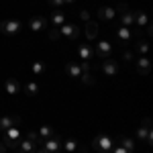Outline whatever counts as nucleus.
Segmentation results:
<instances>
[{
	"instance_id": "obj_1",
	"label": "nucleus",
	"mask_w": 153,
	"mask_h": 153,
	"mask_svg": "<svg viewBox=\"0 0 153 153\" xmlns=\"http://www.w3.org/2000/svg\"><path fill=\"white\" fill-rule=\"evenodd\" d=\"M41 145V139H39V135L37 133H29L27 135V139L23 141H19V153H35V149Z\"/></svg>"
},
{
	"instance_id": "obj_2",
	"label": "nucleus",
	"mask_w": 153,
	"mask_h": 153,
	"mask_svg": "<svg viewBox=\"0 0 153 153\" xmlns=\"http://www.w3.org/2000/svg\"><path fill=\"white\" fill-rule=\"evenodd\" d=\"M92 147H94L98 153H110V149L114 147V141H112V137H108V135H96L94 139H92Z\"/></svg>"
},
{
	"instance_id": "obj_3",
	"label": "nucleus",
	"mask_w": 153,
	"mask_h": 153,
	"mask_svg": "<svg viewBox=\"0 0 153 153\" xmlns=\"http://www.w3.org/2000/svg\"><path fill=\"white\" fill-rule=\"evenodd\" d=\"M21 29H23V23H21L19 19H6V21L0 23V33H2V35H8V37L19 35Z\"/></svg>"
},
{
	"instance_id": "obj_4",
	"label": "nucleus",
	"mask_w": 153,
	"mask_h": 153,
	"mask_svg": "<svg viewBox=\"0 0 153 153\" xmlns=\"http://www.w3.org/2000/svg\"><path fill=\"white\" fill-rule=\"evenodd\" d=\"M21 137H23V131H21V127H16V125H12L10 129L4 131V145L6 147H16L19 145V141H21Z\"/></svg>"
},
{
	"instance_id": "obj_5",
	"label": "nucleus",
	"mask_w": 153,
	"mask_h": 153,
	"mask_svg": "<svg viewBox=\"0 0 153 153\" xmlns=\"http://www.w3.org/2000/svg\"><path fill=\"white\" fill-rule=\"evenodd\" d=\"M118 10H120V23H123V27H133L135 25V10H131L127 4H118Z\"/></svg>"
},
{
	"instance_id": "obj_6",
	"label": "nucleus",
	"mask_w": 153,
	"mask_h": 153,
	"mask_svg": "<svg viewBox=\"0 0 153 153\" xmlns=\"http://www.w3.org/2000/svg\"><path fill=\"white\" fill-rule=\"evenodd\" d=\"M65 37V39H70V41H74L76 37L80 35V29L76 27V25H71V23H65V25H61L57 29V37Z\"/></svg>"
},
{
	"instance_id": "obj_7",
	"label": "nucleus",
	"mask_w": 153,
	"mask_h": 153,
	"mask_svg": "<svg viewBox=\"0 0 153 153\" xmlns=\"http://www.w3.org/2000/svg\"><path fill=\"white\" fill-rule=\"evenodd\" d=\"M29 29L33 31V33H39V31H45L47 29V19L43 16V14H35V16H31L29 19Z\"/></svg>"
},
{
	"instance_id": "obj_8",
	"label": "nucleus",
	"mask_w": 153,
	"mask_h": 153,
	"mask_svg": "<svg viewBox=\"0 0 153 153\" xmlns=\"http://www.w3.org/2000/svg\"><path fill=\"white\" fill-rule=\"evenodd\" d=\"M41 147L45 149V151L49 153H59L61 151V139L59 137H49V139H45V141H41Z\"/></svg>"
},
{
	"instance_id": "obj_9",
	"label": "nucleus",
	"mask_w": 153,
	"mask_h": 153,
	"mask_svg": "<svg viewBox=\"0 0 153 153\" xmlns=\"http://www.w3.org/2000/svg\"><path fill=\"white\" fill-rule=\"evenodd\" d=\"M102 71H104L108 78H114L118 74V61L117 59H110V57L102 59Z\"/></svg>"
},
{
	"instance_id": "obj_10",
	"label": "nucleus",
	"mask_w": 153,
	"mask_h": 153,
	"mask_svg": "<svg viewBox=\"0 0 153 153\" xmlns=\"http://www.w3.org/2000/svg\"><path fill=\"white\" fill-rule=\"evenodd\" d=\"M149 125H151V120L147 118V120H145V125H143L141 129L137 131V139H139L141 143H147V145L153 141V137H151V127H149Z\"/></svg>"
},
{
	"instance_id": "obj_11",
	"label": "nucleus",
	"mask_w": 153,
	"mask_h": 153,
	"mask_svg": "<svg viewBox=\"0 0 153 153\" xmlns=\"http://www.w3.org/2000/svg\"><path fill=\"white\" fill-rule=\"evenodd\" d=\"M94 47H96V55H98L100 59L110 57V53H112V45H110V41H98Z\"/></svg>"
},
{
	"instance_id": "obj_12",
	"label": "nucleus",
	"mask_w": 153,
	"mask_h": 153,
	"mask_svg": "<svg viewBox=\"0 0 153 153\" xmlns=\"http://www.w3.org/2000/svg\"><path fill=\"white\" fill-rule=\"evenodd\" d=\"M100 33V29H98V23L96 21H86V27H84V35L88 41H96V37Z\"/></svg>"
},
{
	"instance_id": "obj_13",
	"label": "nucleus",
	"mask_w": 153,
	"mask_h": 153,
	"mask_svg": "<svg viewBox=\"0 0 153 153\" xmlns=\"http://www.w3.org/2000/svg\"><path fill=\"white\" fill-rule=\"evenodd\" d=\"M76 53H78L80 61H90L94 51H92V45H88V43H78V47H76Z\"/></svg>"
},
{
	"instance_id": "obj_14",
	"label": "nucleus",
	"mask_w": 153,
	"mask_h": 153,
	"mask_svg": "<svg viewBox=\"0 0 153 153\" xmlns=\"http://www.w3.org/2000/svg\"><path fill=\"white\" fill-rule=\"evenodd\" d=\"M21 82L16 80V78H8L6 82H4V92L6 94H10V96H16V94H21Z\"/></svg>"
},
{
	"instance_id": "obj_15",
	"label": "nucleus",
	"mask_w": 153,
	"mask_h": 153,
	"mask_svg": "<svg viewBox=\"0 0 153 153\" xmlns=\"http://www.w3.org/2000/svg\"><path fill=\"white\" fill-rule=\"evenodd\" d=\"M117 39L120 43L129 45L131 41H133V29L131 27H120V29H117Z\"/></svg>"
},
{
	"instance_id": "obj_16",
	"label": "nucleus",
	"mask_w": 153,
	"mask_h": 153,
	"mask_svg": "<svg viewBox=\"0 0 153 153\" xmlns=\"http://www.w3.org/2000/svg\"><path fill=\"white\" fill-rule=\"evenodd\" d=\"M117 8H112V6H100L98 8V19L100 21H112V19H117Z\"/></svg>"
},
{
	"instance_id": "obj_17",
	"label": "nucleus",
	"mask_w": 153,
	"mask_h": 153,
	"mask_svg": "<svg viewBox=\"0 0 153 153\" xmlns=\"http://www.w3.org/2000/svg\"><path fill=\"white\" fill-rule=\"evenodd\" d=\"M65 21H68L65 12H61L59 8H55V10L51 12V25H53V29H59L61 25H65Z\"/></svg>"
},
{
	"instance_id": "obj_18",
	"label": "nucleus",
	"mask_w": 153,
	"mask_h": 153,
	"mask_svg": "<svg viewBox=\"0 0 153 153\" xmlns=\"http://www.w3.org/2000/svg\"><path fill=\"white\" fill-rule=\"evenodd\" d=\"M149 70H151V61H149V57H147V55H141V57L137 59V71H139L141 76H147Z\"/></svg>"
},
{
	"instance_id": "obj_19",
	"label": "nucleus",
	"mask_w": 153,
	"mask_h": 153,
	"mask_svg": "<svg viewBox=\"0 0 153 153\" xmlns=\"http://www.w3.org/2000/svg\"><path fill=\"white\" fill-rule=\"evenodd\" d=\"M19 123V118L10 117V114H0V131L4 133L6 129H10L12 125H16Z\"/></svg>"
},
{
	"instance_id": "obj_20",
	"label": "nucleus",
	"mask_w": 153,
	"mask_h": 153,
	"mask_svg": "<svg viewBox=\"0 0 153 153\" xmlns=\"http://www.w3.org/2000/svg\"><path fill=\"white\" fill-rule=\"evenodd\" d=\"M65 71H68L70 78H80V76H82V68H80V63H76V61H70V63L65 65Z\"/></svg>"
},
{
	"instance_id": "obj_21",
	"label": "nucleus",
	"mask_w": 153,
	"mask_h": 153,
	"mask_svg": "<svg viewBox=\"0 0 153 153\" xmlns=\"http://www.w3.org/2000/svg\"><path fill=\"white\" fill-rule=\"evenodd\" d=\"M135 23L139 29H147L149 27V19H147V12H141V10H135Z\"/></svg>"
},
{
	"instance_id": "obj_22",
	"label": "nucleus",
	"mask_w": 153,
	"mask_h": 153,
	"mask_svg": "<svg viewBox=\"0 0 153 153\" xmlns=\"http://www.w3.org/2000/svg\"><path fill=\"white\" fill-rule=\"evenodd\" d=\"M53 135H55V129L49 127V125H43V127L39 129V139H41V141H45V139L53 137Z\"/></svg>"
},
{
	"instance_id": "obj_23",
	"label": "nucleus",
	"mask_w": 153,
	"mask_h": 153,
	"mask_svg": "<svg viewBox=\"0 0 153 153\" xmlns=\"http://www.w3.org/2000/svg\"><path fill=\"white\" fill-rule=\"evenodd\" d=\"M43 71H45V63H43V61H33V63H31V74H33L35 78H39Z\"/></svg>"
},
{
	"instance_id": "obj_24",
	"label": "nucleus",
	"mask_w": 153,
	"mask_h": 153,
	"mask_svg": "<svg viewBox=\"0 0 153 153\" xmlns=\"http://www.w3.org/2000/svg\"><path fill=\"white\" fill-rule=\"evenodd\" d=\"M23 88H25V92H27L29 96H37L39 94V84H37L35 80H33V82H27Z\"/></svg>"
},
{
	"instance_id": "obj_25",
	"label": "nucleus",
	"mask_w": 153,
	"mask_h": 153,
	"mask_svg": "<svg viewBox=\"0 0 153 153\" xmlns=\"http://www.w3.org/2000/svg\"><path fill=\"white\" fill-rule=\"evenodd\" d=\"M61 147L65 149V153H74L78 149V141L76 139H65V141H61Z\"/></svg>"
},
{
	"instance_id": "obj_26",
	"label": "nucleus",
	"mask_w": 153,
	"mask_h": 153,
	"mask_svg": "<svg viewBox=\"0 0 153 153\" xmlns=\"http://www.w3.org/2000/svg\"><path fill=\"white\" fill-rule=\"evenodd\" d=\"M118 145H123V147H125L129 153H135V141H133V139H129V137H123Z\"/></svg>"
},
{
	"instance_id": "obj_27",
	"label": "nucleus",
	"mask_w": 153,
	"mask_h": 153,
	"mask_svg": "<svg viewBox=\"0 0 153 153\" xmlns=\"http://www.w3.org/2000/svg\"><path fill=\"white\" fill-rule=\"evenodd\" d=\"M135 49H137L139 55H147V51H149V43H147V41H139V43L135 45Z\"/></svg>"
},
{
	"instance_id": "obj_28",
	"label": "nucleus",
	"mask_w": 153,
	"mask_h": 153,
	"mask_svg": "<svg viewBox=\"0 0 153 153\" xmlns=\"http://www.w3.org/2000/svg\"><path fill=\"white\" fill-rule=\"evenodd\" d=\"M110 153H129V151H127V149H125L123 145H114V147L110 149Z\"/></svg>"
},
{
	"instance_id": "obj_29",
	"label": "nucleus",
	"mask_w": 153,
	"mask_h": 153,
	"mask_svg": "<svg viewBox=\"0 0 153 153\" xmlns=\"http://www.w3.org/2000/svg\"><path fill=\"white\" fill-rule=\"evenodd\" d=\"M49 4H51V6H55V8H59V6H63L65 2H63V0H49Z\"/></svg>"
},
{
	"instance_id": "obj_30",
	"label": "nucleus",
	"mask_w": 153,
	"mask_h": 153,
	"mask_svg": "<svg viewBox=\"0 0 153 153\" xmlns=\"http://www.w3.org/2000/svg\"><path fill=\"white\" fill-rule=\"evenodd\" d=\"M123 57L127 59V61H131V59H133V53H131V51H123Z\"/></svg>"
},
{
	"instance_id": "obj_31",
	"label": "nucleus",
	"mask_w": 153,
	"mask_h": 153,
	"mask_svg": "<svg viewBox=\"0 0 153 153\" xmlns=\"http://www.w3.org/2000/svg\"><path fill=\"white\" fill-rule=\"evenodd\" d=\"M82 19H84V21H90V14H88L86 10H82Z\"/></svg>"
},
{
	"instance_id": "obj_32",
	"label": "nucleus",
	"mask_w": 153,
	"mask_h": 153,
	"mask_svg": "<svg viewBox=\"0 0 153 153\" xmlns=\"http://www.w3.org/2000/svg\"><path fill=\"white\" fill-rule=\"evenodd\" d=\"M35 153H49V151H45V149H43V147L39 145V147H37V149H35Z\"/></svg>"
},
{
	"instance_id": "obj_33",
	"label": "nucleus",
	"mask_w": 153,
	"mask_h": 153,
	"mask_svg": "<svg viewBox=\"0 0 153 153\" xmlns=\"http://www.w3.org/2000/svg\"><path fill=\"white\" fill-rule=\"evenodd\" d=\"M0 153H6V145H4L2 141H0Z\"/></svg>"
},
{
	"instance_id": "obj_34",
	"label": "nucleus",
	"mask_w": 153,
	"mask_h": 153,
	"mask_svg": "<svg viewBox=\"0 0 153 153\" xmlns=\"http://www.w3.org/2000/svg\"><path fill=\"white\" fill-rule=\"evenodd\" d=\"M63 2H65V4H71V2H76V0H63Z\"/></svg>"
}]
</instances>
